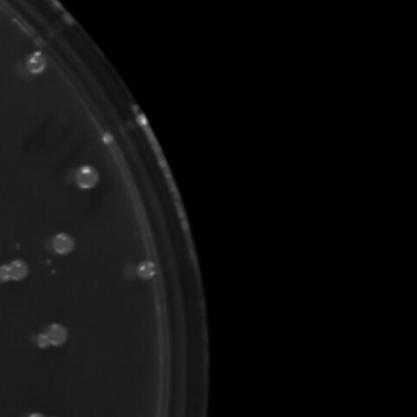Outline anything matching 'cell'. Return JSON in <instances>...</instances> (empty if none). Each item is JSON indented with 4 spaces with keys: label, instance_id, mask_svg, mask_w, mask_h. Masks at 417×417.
Masks as SVG:
<instances>
[{
    "label": "cell",
    "instance_id": "6",
    "mask_svg": "<svg viewBox=\"0 0 417 417\" xmlns=\"http://www.w3.org/2000/svg\"><path fill=\"white\" fill-rule=\"evenodd\" d=\"M139 274H140V277H144V279H148V277H152V274H153V268H152V264H145V266H140V271H139Z\"/></svg>",
    "mask_w": 417,
    "mask_h": 417
},
{
    "label": "cell",
    "instance_id": "2",
    "mask_svg": "<svg viewBox=\"0 0 417 417\" xmlns=\"http://www.w3.org/2000/svg\"><path fill=\"white\" fill-rule=\"evenodd\" d=\"M52 248L57 254H69L72 250H74V240L70 238L69 235H57L54 240H52Z\"/></svg>",
    "mask_w": 417,
    "mask_h": 417
},
{
    "label": "cell",
    "instance_id": "7",
    "mask_svg": "<svg viewBox=\"0 0 417 417\" xmlns=\"http://www.w3.org/2000/svg\"><path fill=\"white\" fill-rule=\"evenodd\" d=\"M36 344L40 347H47V346H51L49 344V339H47V334L46 333H41V334H38V337H36Z\"/></svg>",
    "mask_w": 417,
    "mask_h": 417
},
{
    "label": "cell",
    "instance_id": "8",
    "mask_svg": "<svg viewBox=\"0 0 417 417\" xmlns=\"http://www.w3.org/2000/svg\"><path fill=\"white\" fill-rule=\"evenodd\" d=\"M0 280L5 282V280H10V272H8V266H2L0 268Z\"/></svg>",
    "mask_w": 417,
    "mask_h": 417
},
{
    "label": "cell",
    "instance_id": "5",
    "mask_svg": "<svg viewBox=\"0 0 417 417\" xmlns=\"http://www.w3.org/2000/svg\"><path fill=\"white\" fill-rule=\"evenodd\" d=\"M28 70L33 72V74H40V72L46 67V59L41 54H33L26 62Z\"/></svg>",
    "mask_w": 417,
    "mask_h": 417
},
{
    "label": "cell",
    "instance_id": "1",
    "mask_svg": "<svg viewBox=\"0 0 417 417\" xmlns=\"http://www.w3.org/2000/svg\"><path fill=\"white\" fill-rule=\"evenodd\" d=\"M96 179H98V174H96L95 169L90 168V167H83L77 171V184L83 189H88L91 186H95Z\"/></svg>",
    "mask_w": 417,
    "mask_h": 417
},
{
    "label": "cell",
    "instance_id": "3",
    "mask_svg": "<svg viewBox=\"0 0 417 417\" xmlns=\"http://www.w3.org/2000/svg\"><path fill=\"white\" fill-rule=\"evenodd\" d=\"M47 339H49V344L52 346H62L67 341V329L61 324H52L47 329Z\"/></svg>",
    "mask_w": 417,
    "mask_h": 417
},
{
    "label": "cell",
    "instance_id": "4",
    "mask_svg": "<svg viewBox=\"0 0 417 417\" xmlns=\"http://www.w3.org/2000/svg\"><path fill=\"white\" fill-rule=\"evenodd\" d=\"M8 272H10V279L21 280L28 275V266L23 261H13L12 264H8Z\"/></svg>",
    "mask_w": 417,
    "mask_h": 417
},
{
    "label": "cell",
    "instance_id": "9",
    "mask_svg": "<svg viewBox=\"0 0 417 417\" xmlns=\"http://www.w3.org/2000/svg\"><path fill=\"white\" fill-rule=\"evenodd\" d=\"M30 417H44L42 414H40V412H35V414H31Z\"/></svg>",
    "mask_w": 417,
    "mask_h": 417
}]
</instances>
